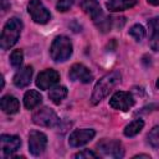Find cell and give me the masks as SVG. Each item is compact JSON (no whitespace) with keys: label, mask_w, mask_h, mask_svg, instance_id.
<instances>
[{"label":"cell","mask_w":159,"mask_h":159,"mask_svg":"<svg viewBox=\"0 0 159 159\" xmlns=\"http://www.w3.org/2000/svg\"><path fill=\"white\" fill-rule=\"evenodd\" d=\"M143 127H144V122L142 119H135V120L130 122L128 125H125L123 133L125 137H134L143 129Z\"/></svg>","instance_id":"cell-19"},{"label":"cell","mask_w":159,"mask_h":159,"mask_svg":"<svg viewBox=\"0 0 159 159\" xmlns=\"http://www.w3.org/2000/svg\"><path fill=\"white\" fill-rule=\"evenodd\" d=\"M42 102V96L35 89H29L24 94V106L26 109H34Z\"/></svg>","instance_id":"cell-17"},{"label":"cell","mask_w":159,"mask_h":159,"mask_svg":"<svg viewBox=\"0 0 159 159\" xmlns=\"http://www.w3.org/2000/svg\"><path fill=\"white\" fill-rule=\"evenodd\" d=\"M150 47L154 51H159V32L150 35Z\"/></svg>","instance_id":"cell-26"},{"label":"cell","mask_w":159,"mask_h":159,"mask_svg":"<svg viewBox=\"0 0 159 159\" xmlns=\"http://www.w3.org/2000/svg\"><path fill=\"white\" fill-rule=\"evenodd\" d=\"M0 106H1L2 112L6 113V114H15L20 109L19 99L16 97H14V96H10V94H6V96H4L1 98Z\"/></svg>","instance_id":"cell-15"},{"label":"cell","mask_w":159,"mask_h":159,"mask_svg":"<svg viewBox=\"0 0 159 159\" xmlns=\"http://www.w3.org/2000/svg\"><path fill=\"white\" fill-rule=\"evenodd\" d=\"M27 11H29L31 19L36 24H40V25L47 24L51 19L50 11L46 9V6L40 0H30V2L27 5Z\"/></svg>","instance_id":"cell-6"},{"label":"cell","mask_w":159,"mask_h":159,"mask_svg":"<svg viewBox=\"0 0 159 159\" xmlns=\"http://www.w3.org/2000/svg\"><path fill=\"white\" fill-rule=\"evenodd\" d=\"M155 86H157V88H159V78L157 80V82H155Z\"/></svg>","instance_id":"cell-30"},{"label":"cell","mask_w":159,"mask_h":159,"mask_svg":"<svg viewBox=\"0 0 159 159\" xmlns=\"http://www.w3.org/2000/svg\"><path fill=\"white\" fill-rule=\"evenodd\" d=\"M75 0H58L56 4V9L61 12H66L67 10H70L73 5Z\"/></svg>","instance_id":"cell-23"},{"label":"cell","mask_w":159,"mask_h":159,"mask_svg":"<svg viewBox=\"0 0 159 159\" xmlns=\"http://www.w3.org/2000/svg\"><path fill=\"white\" fill-rule=\"evenodd\" d=\"M138 0H109L106 2V7L111 12H119L133 7Z\"/></svg>","instance_id":"cell-16"},{"label":"cell","mask_w":159,"mask_h":159,"mask_svg":"<svg viewBox=\"0 0 159 159\" xmlns=\"http://www.w3.org/2000/svg\"><path fill=\"white\" fill-rule=\"evenodd\" d=\"M148 29H149V34H157L159 32V16H154L152 19H149L148 21Z\"/></svg>","instance_id":"cell-24"},{"label":"cell","mask_w":159,"mask_h":159,"mask_svg":"<svg viewBox=\"0 0 159 159\" xmlns=\"http://www.w3.org/2000/svg\"><path fill=\"white\" fill-rule=\"evenodd\" d=\"M120 80H122V75L119 73V71H112L104 75L103 77H101L94 84V88L91 96V103L93 106L98 104L102 99H104L112 92V89L120 82Z\"/></svg>","instance_id":"cell-1"},{"label":"cell","mask_w":159,"mask_h":159,"mask_svg":"<svg viewBox=\"0 0 159 159\" xmlns=\"http://www.w3.org/2000/svg\"><path fill=\"white\" fill-rule=\"evenodd\" d=\"M22 60H24V53L22 50H14L10 55V63L14 68H20L22 65Z\"/></svg>","instance_id":"cell-20"},{"label":"cell","mask_w":159,"mask_h":159,"mask_svg":"<svg viewBox=\"0 0 159 159\" xmlns=\"http://www.w3.org/2000/svg\"><path fill=\"white\" fill-rule=\"evenodd\" d=\"M21 30H22V21L20 19L11 17L10 20H7L0 36V47L2 50H9L10 47H12L19 40Z\"/></svg>","instance_id":"cell-3"},{"label":"cell","mask_w":159,"mask_h":159,"mask_svg":"<svg viewBox=\"0 0 159 159\" xmlns=\"http://www.w3.org/2000/svg\"><path fill=\"white\" fill-rule=\"evenodd\" d=\"M148 138V143L153 147V148H158L159 147V125H155L150 129V132L147 135Z\"/></svg>","instance_id":"cell-22"},{"label":"cell","mask_w":159,"mask_h":159,"mask_svg":"<svg viewBox=\"0 0 159 159\" xmlns=\"http://www.w3.org/2000/svg\"><path fill=\"white\" fill-rule=\"evenodd\" d=\"M73 51V46L71 40L67 36H57L50 47L51 58L55 62H65L67 61Z\"/></svg>","instance_id":"cell-4"},{"label":"cell","mask_w":159,"mask_h":159,"mask_svg":"<svg viewBox=\"0 0 159 159\" xmlns=\"http://www.w3.org/2000/svg\"><path fill=\"white\" fill-rule=\"evenodd\" d=\"M67 96V88L65 86H53L48 92V98L55 103L60 104Z\"/></svg>","instance_id":"cell-18"},{"label":"cell","mask_w":159,"mask_h":159,"mask_svg":"<svg viewBox=\"0 0 159 159\" xmlns=\"http://www.w3.org/2000/svg\"><path fill=\"white\" fill-rule=\"evenodd\" d=\"M32 122L36 125H40V127L52 128V127H56L60 123V118L57 117L55 111H52L51 108L41 107V108H39L37 111H35L32 113Z\"/></svg>","instance_id":"cell-5"},{"label":"cell","mask_w":159,"mask_h":159,"mask_svg":"<svg viewBox=\"0 0 159 159\" xmlns=\"http://www.w3.org/2000/svg\"><path fill=\"white\" fill-rule=\"evenodd\" d=\"M60 81V73L56 70L48 68L39 73L36 78V86L40 89H48L52 88Z\"/></svg>","instance_id":"cell-11"},{"label":"cell","mask_w":159,"mask_h":159,"mask_svg":"<svg viewBox=\"0 0 159 159\" xmlns=\"http://www.w3.org/2000/svg\"><path fill=\"white\" fill-rule=\"evenodd\" d=\"M32 73H34V70H32V66H30V65H27V66L20 68V70L15 73V76H14V80H12L14 84H15L16 87H19V88L26 87V86L31 82Z\"/></svg>","instance_id":"cell-14"},{"label":"cell","mask_w":159,"mask_h":159,"mask_svg":"<svg viewBox=\"0 0 159 159\" xmlns=\"http://www.w3.org/2000/svg\"><path fill=\"white\" fill-rule=\"evenodd\" d=\"M75 158H98V154H96L94 152L89 150V149H83L81 152H78L77 154H75Z\"/></svg>","instance_id":"cell-25"},{"label":"cell","mask_w":159,"mask_h":159,"mask_svg":"<svg viewBox=\"0 0 159 159\" xmlns=\"http://www.w3.org/2000/svg\"><path fill=\"white\" fill-rule=\"evenodd\" d=\"M129 35L132 37H134L137 41H142L144 37H145V29L139 25V24H135L133 25L130 29H129Z\"/></svg>","instance_id":"cell-21"},{"label":"cell","mask_w":159,"mask_h":159,"mask_svg":"<svg viewBox=\"0 0 159 159\" xmlns=\"http://www.w3.org/2000/svg\"><path fill=\"white\" fill-rule=\"evenodd\" d=\"M94 135H96V132L93 129H88V128L76 129L70 134L68 144L73 148H78V147L87 144L88 142H91L94 138Z\"/></svg>","instance_id":"cell-10"},{"label":"cell","mask_w":159,"mask_h":159,"mask_svg":"<svg viewBox=\"0 0 159 159\" xmlns=\"http://www.w3.org/2000/svg\"><path fill=\"white\" fill-rule=\"evenodd\" d=\"M134 158H147V159H150V157L147 155V154H138V155H134Z\"/></svg>","instance_id":"cell-28"},{"label":"cell","mask_w":159,"mask_h":159,"mask_svg":"<svg viewBox=\"0 0 159 159\" xmlns=\"http://www.w3.org/2000/svg\"><path fill=\"white\" fill-rule=\"evenodd\" d=\"M97 149L107 157L112 158H123L124 149L119 140L116 139H102L97 143Z\"/></svg>","instance_id":"cell-7"},{"label":"cell","mask_w":159,"mask_h":159,"mask_svg":"<svg viewBox=\"0 0 159 159\" xmlns=\"http://www.w3.org/2000/svg\"><path fill=\"white\" fill-rule=\"evenodd\" d=\"M147 1H148V4H150V5H154V6L159 5V0H147Z\"/></svg>","instance_id":"cell-27"},{"label":"cell","mask_w":159,"mask_h":159,"mask_svg":"<svg viewBox=\"0 0 159 159\" xmlns=\"http://www.w3.org/2000/svg\"><path fill=\"white\" fill-rule=\"evenodd\" d=\"M1 2H2V11H5V10H6V7H7V6H10V5H7L6 0H1Z\"/></svg>","instance_id":"cell-29"},{"label":"cell","mask_w":159,"mask_h":159,"mask_svg":"<svg viewBox=\"0 0 159 159\" xmlns=\"http://www.w3.org/2000/svg\"><path fill=\"white\" fill-rule=\"evenodd\" d=\"M68 77L71 81H80L82 83H89L93 80V75L91 73L88 67H86L82 63L72 65L68 72Z\"/></svg>","instance_id":"cell-12"},{"label":"cell","mask_w":159,"mask_h":159,"mask_svg":"<svg viewBox=\"0 0 159 159\" xmlns=\"http://www.w3.org/2000/svg\"><path fill=\"white\" fill-rule=\"evenodd\" d=\"M47 145V137L42 132L31 130L29 134V150L34 157L41 155Z\"/></svg>","instance_id":"cell-9"},{"label":"cell","mask_w":159,"mask_h":159,"mask_svg":"<svg viewBox=\"0 0 159 159\" xmlns=\"http://www.w3.org/2000/svg\"><path fill=\"white\" fill-rule=\"evenodd\" d=\"M134 97L130 92H125V91H118L116 92L111 99H109V106L114 109H118V111H123V112H127L129 111L133 104H134Z\"/></svg>","instance_id":"cell-8"},{"label":"cell","mask_w":159,"mask_h":159,"mask_svg":"<svg viewBox=\"0 0 159 159\" xmlns=\"http://www.w3.org/2000/svg\"><path fill=\"white\" fill-rule=\"evenodd\" d=\"M81 7L93 20L96 26L102 32H106L111 29V19L103 14L101 5L97 0H83L81 2Z\"/></svg>","instance_id":"cell-2"},{"label":"cell","mask_w":159,"mask_h":159,"mask_svg":"<svg viewBox=\"0 0 159 159\" xmlns=\"http://www.w3.org/2000/svg\"><path fill=\"white\" fill-rule=\"evenodd\" d=\"M0 145L4 155L11 157L21 145V139L17 135H10V134H2L0 137Z\"/></svg>","instance_id":"cell-13"}]
</instances>
